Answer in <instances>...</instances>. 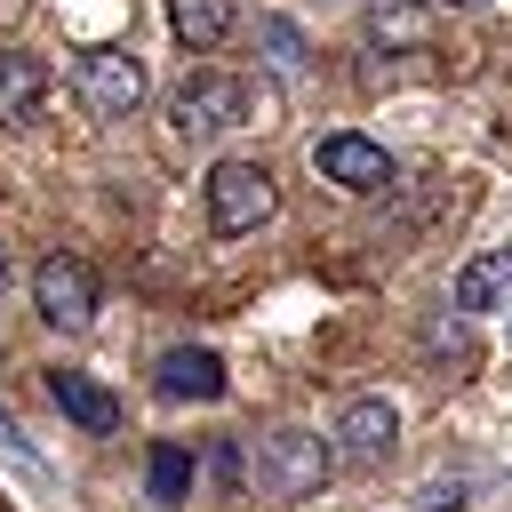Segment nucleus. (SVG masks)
Masks as SVG:
<instances>
[{"mask_svg":"<svg viewBox=\"0 0 512 512\" xmlns=\"http://www.w3.org/2000/svg\"><path fill=\"white\" fill-rule=\"evenodd\" d=\"M264 112V96L240 80V72H192L168 88V128L176 136H232Z\"/></svg>","mask_w":512,"mask_h":512,"instance_id":"nucleus-1","label":"nucleus"},{"mask_svg":"<svg viewBox=\"0 0 512 512\" xmlns=\"http://www.w3.org/2000/svg\"><path fill=\"white\" fill-rule=\"evenodd\" d=\"M200 192H208V232H224V240L256 232V224L280 208V192H272V168H264V160H216Z\"/></svg>","mask_w":512,"mask_h":512,"instance_id":"nucleus-2","label":"nucleus"},{"mask_svg":"<svg viewBox=\"0 0 512 512\" xmlns=\"http://www.w3.org/2000/svg\"><path fill=\"white\" fill-rule=\"evenodd\" d=\"M336 472V448L320 440V432H304V424H288V432H272L264 448H256V488L264 496H280V504H296V496H320V480Z\"/></svg>","mask_w":512,"mask_h":512,"instance_id":"nucleus-3","label":"nucleus"},{"mask_svg":"<svg viewBox=\"0 0 512 512\" xmlns=\"http://www.w3.org/2000/svg\"><path fill=\"white\" fill-rule=\"evenodd\" d=\"M72 96L96 112V120H128L144 104V64L136 48H80L72 56Z\"/></svg>","mask_w":512,"mask_h":512,"instance_id":"nucleus-4","label":"nucleus"},{"mask_svg":"<svg viewBox=\"0 0 512 512\" xmlns=\"http://www.w3.org/2000/svg\"><path fill=\"white\" fill-rule=\"evenodd\" d=\"M32 304H40V320L48 328H64V336H80L88 320H96V272L80 264V256H40V272H32Z\"/></svg>","mask_w":512,"mask_h":512,"instance_id":"nucleus-5","label":"nucleus"},{"mask_svg":"<svg viewBox=\"0 0 512 512\" xmlns=\"http://www.w3.org/2000/svg\"><path fill=\"white\" fill-rule=\"evenodd\" d=\"M312 168H320L328 184H344V192H384V184H392V152L368 144V136H352V128L320 136V144H312Z\"/></svg>","mask_w":512,"mask_h":512,"instance_id":"nucleus-6","label":"nucleus"},{"mask_svg":"<svg viewBox=\"0 0 512 512\" xmlns=\"http://www.w3.org/2000/svg\"><path fill=\"white\" fill-rule=\"evenodd\" d=\"M336 440H344V448H336L344 464L376 472V464L392 456V440H400V416H392V400H376V392H368V400H352V408H344V424H336Z\"/></svg>","mask_w":512,"mask_h":512,"instance_id":"nucleus-7","label":"nucleus"},{"mask_svg":"<svg viewBox=\"0 0 512 512\" xmlns=\"http://www.w3.org/2000/svg\"><path fill=\"white\" fill-rule=\"evenodd\" d=\"M152 384H160V400H224V360L216 352H200V344H176V352H160V368H152Z\"/></svg>","mask_w":512,"mask_h":512,"instance_id":"nucleus-8","label":"nucleus"},{"mask_svg":"<svg viewBox=\"0 0 512 512\" xmlns=\"http://www.w3.org/2000/svg\"><path fill=\"white\" fill-rule=\"evenodd\" d=\"M48 104V64L24 48H0V128H32Z\"/></svg>","mask_w":512,"mask_h":512,"instance_id":"nucleus-9","label":"nucleus"},{"mask_svg":"<svg viewBox=\"0 0 512 512\" xmlns=\"http://www.w3.org/2000/svg\"><path fill=\"white\" fill-rule=\"evenodd\" d=\"M48 400H56L80 432H120V400H112L96 376H80V368H48Z\"/></svg>","mask_w":512,"mask_h":512,"instance_id":"nucleus-10","label":"nucleus"},{"mask_svg":"<svg viewBox=\"0 0 512 512\" xmlns=\"http://www.w3.org/2000/svg\"><path fill=\"white\" fill-rule=\"evenodd\" d=\"M456 312H504L512 304V248H488V256H472L464 272H456Z\"/></svg>","mask_w":512,"mask_h":512,"instance_id":"nucleus-11","label":"nucleus"},{"mask_svg":"<svg viewBox=\"0 0 512 512\" xmlns=\"http://www.w3.org/2000/svg\"><path fill=\"white\" fill-rule=\"evenodd\" d=\"M168 24L184 48H224L232 40V0H168Z\"/></svg>","mask_w":512,"mask_h":512,"instance_id":"nucleus-12","label":"nucleus"},{"mask_svg":"<svg viewBox=\"0 0 512 512\" xmlns=\"http://www.w3.org/2000/svg\"><path fill=\"white\" fill-rule=\"evenodd\" d=\"M152 504H184L192 496V448L184 440H152Z\"/></svg>","mask_w":512,"mask_h":512,"instance_id":"nucleus-13","label":"nucleus"},{"mask_svg":"<svg viewBox=\"0 0 512 512\" xmlns=\"http://www.w3.org/2000/svg\"><path fill=\"white\" fill-rule=\"evenodd\" d=\"M368 32H376V40H424V16H416V8H376Z\"/></svg>","mask_w":512,"mask_h":512,"instance_id":"nucleus-14","label":"nucleus"},{"mask_svg":"<svg viewBox=\"0 0 512 512\" xmlns=\"http://www.w3.org/2000/svg\"><path fill=\"white\" fill-rule=\"evenodd\" d=\"M264 48H272V64H280V72H296V64H304V40H296L288 24H264Z\"/></svg>","mask_w":512,"mask_h":512,"instance_id":"nucleus-15","label":"nucleus"},{"mask_svg":"<svg viewBox=\"0 0 512 512\" xmlns=\"http://www.w3.org/2000/svg\"><path fill=\"white\" fill-rule=\"evenodd\" d=\"M0 456H16V464H24V472H32V480H40V456H32V448H24V432H16V424H8V416H0Z\"/></svg>","mask_w":512,"mask_h":512,"instance_id":"nucleus-16","label":"nucleus"},{"mask_svg":"<svg viewBox=\"0 0 512 512\" xmlns=\"http://www.w3.org/2000/svg\"><path fill=\"white\" fill-rule=\"evenodd\" d=\"M416 512H464V488H432V496H424Z\"/></svg>","mask_w":512,"mask_h":512,"instance_id":"nucleus-17","label":"nucleus"},{"mask_svg":"<svg viewBox=\"0 0 512 512\" xmlns=\"http://www.w3.org/2000/svg\"><path fill=\"white\" fill-rule=\"evenodd\" d=\"M8 280H16V264H8V248H0V296H8Z\"/></svg>","mask_w":512,"mask_h":512,"instance_id":"nucleus-18","label":"nucleus"},{"mask_svg":"<svg viewBox=\"0 0 512 512\" xmlns=\"http://www.w3.org/2000/svg\"><path fill=\"white\" fill-rule=\"evenodd\" d=\"M448 8H480V0H448Z\"/></svg>","mask_w":512,"mask_h":512,"instance_id":"nucleus-19","label":"nucleus"}]
</instances>
